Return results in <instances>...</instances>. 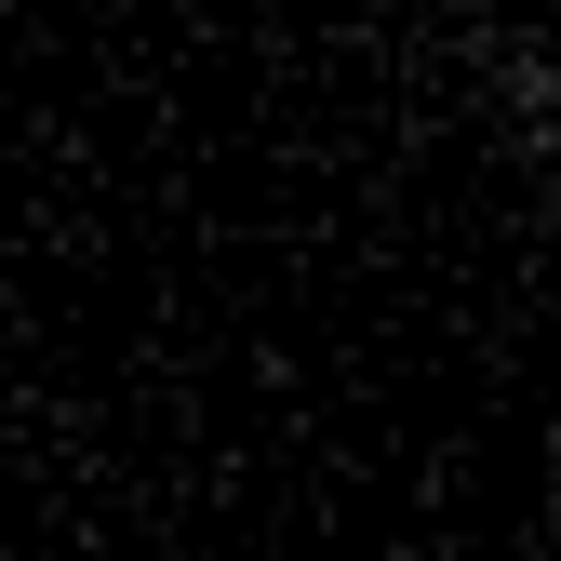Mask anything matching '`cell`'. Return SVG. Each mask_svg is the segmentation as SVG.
<instances>
[{
	"label": "cell",
	"mask_w": 561,
	"mask_h": 561,
	"mask_svg": "<svg viewBox=\"0 0 561 561\" xmlns=\"http://www.w3.org/2000/svg\"><path fill=\"white\" fill-rule=\"evenodd\" d=\"M481 94H495V121L522 134V161L548 174L561 161V54L522 41V27H481Z\"/></svg>",
	"instance_id": "obj_1"
},
{
	"label": "cell",
	"mask_w": 561,
	"mask_h": 561,
	"mask_svg": "<svg viewBox=\"0 0 561 561\" xmlns=\"http://www.w3.org/2000/svg\"><path fill=\"white\" fill-rule=\"evenodd\" d=\"M548 495H561V414H548Z\"/></svg>",
	"instance_id": "obj_2"
}]
</instances>
